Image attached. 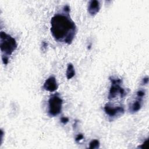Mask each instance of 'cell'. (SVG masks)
Returning <instances> with one entry per match:
<instances>
[{
	"label": "cell",
	"instance_id": "6da1fadb",
	"mask_svg": "<svg viewBox=\"0 0 149 149\" xmlns=\"http://www.w3.org/2000/svg\"><path fill=\"white\" fill-rule=\"evenodd\" d=\"M70 7L65 5L63 12L55 14L51 20V33L55 40L70 44L77 32V27L70 16Z\"/></svg>",
	"mask_w": 149,
	"mask_h": 149
},
{
	"label": "cell",
	"instance_id": "7a4b0ae2",
	"mask_svg": "<svg viewBox=\"0 0 149 149\" xmlns=\"http://www.w3.org/2000/svg\"><path fill=\"white\" fill-rule=\"evenodd\" d=\"M17 43L15 39L5 32L1 31L0 34V48L1 58L4 65H7L9 58L17 48Z\"/></svg>",
	"mask_w": 149,
	"mask_h": 149
},
{
	"label": "cell",
	"instance_id": "3957f363",
	"mask_svg": "<svg viewBox=\"0 0 149 149\" xmlns=\"http://www.w3.org/2000/svg\"><path fill=\"white\" fill-rule=\"evenodd\" d=\"M63 100L58 94L52 95L48 100V114L50 116H56L62 111Z\"/></svg>",
	"mask_w": 149,
	"mask_h": 149
},
{
	"label": "cell",
	"instance_id": "277c9868",
	"mask_svg": "<svg viewBox=\"0 0 149 149\" xmlns=\"http://www.w3.org/2000/svg\"><path fill=\"white\" fill-rule=\"evenodd\" d=\"M111 82V86L109 89L108 98L109 100H113L116 97L119 95L120 98H123L127 94L126 91L120 86L122 80L120 79H113L109 77Z\"/></svg>",
	"mask_w": 149,
	"mask_h": 149
},
{
	"label": "cell",
	"instance_id": "5b68a950",
	"mask_svg": "<svg viewBox=\"0 0 149 149\" xmlns=\"http://www.w3.org/2000/svg\"><path fill=\"white\" fill-rule=\"evenodd\" d=\"M105 113L111 118H115L122 115L125 112L124 108L121 106L113 107L109 104H107L104 107Z\"/></svg>",
	"mask_w": 149,
	"mask_h": 149
},
{
	"label": "cell",
	"instance_id": "8992f818",
	"mask_svg": "<svg viewBox=\"0 0 149 149\" xmlns=\"http://www.w3.org/2000/svg\"><path fill=\"white\" fill-rule=\"evenodd\" d=\"M43 88L49 92H54L58 88V85L55 77L53 76L49 77L44 82Z\"/></svg>",
	"mask_w": 149,
	"mask_h": 149
},
{
	"label": "cell",
	"instance_id": "52a82bcc",
	"mask_svg": "<svg viewBox=\"0 0 149 149\" xmlns=\"http://www.w3.org/2000/svg\"><path fill=\"white\" fill-rule=\"evenodd\" d=\"M101 8L100 3L98 1H90L88 5V12L91 16H95L98 13Z\"/></svg>",
	"mask_w": 149,
	"mask_h": 149
},
{
	"label": "cell",
	"instance_id": "ba28073f",
	"mask_svg": "<svg viewBox=\"0 0 149 149\" xmlns=\"http://www.w3.org/2000/svg\"><path fill=\"white\" fill-rule=\"evenodd\" d=\"M143 105V98L137 97V98L132 103L129 108V110L132 112H136L139 111Z\"/></svg>",
	"mask_w": 149,
	"mask_h": 149
},
{
	"label": "cell",
	"instance_id": "9c48e42d",
	"mask_svg": "<svg viewBox=\"0 0 149 149\" xmlns=\"http://www.w3.org/2000/svg\"><path fill=\"white\" fill-rule=\"evenodd\" d=\"M75 75V70L74 66L72 63H69L68 65L66 72V76L68 79H70L74 77Z\"/></svg>",
	"mask_w": 149,
	"mask_h": 149
},
{
	"label": "cell",
	"instance_id": "30bf717a",
	"mask_svg": "<svg viewBox=\"0 0 149 149\" xmlns=\"http://www.w3.org/2000/svg\"><path fill=\"white\" fill-rule=\"evenodd\" d=\"M99 147H100V141L97 139L91 140L89 143V148L94 149V148H98Z\"/></svg>",
	"mask_w": 149,
	"mask_h": 149
},
{
	"label": "cell",
	"instance_id": "8fae6325",
	"mask_svg": "<svg viewBox=\"0 0 149 149\" xmlns=\"http://www.w3.org/2000/svg\"><path fill=\"white\" fill-rule=\"evenodd\" d=\"M137 94V97H140V98H143L144 95H145V92L144 90H139V91H137V92L136 93Z\"/></svg>",
	"mask_w": 149,
	"mask_h": 149
},
{
	"label": "cell",
	"instance_id": "7c38bea8",
	"mask_svg": "<svg viewBox=\"0 0 149 149\" xmlns=\"http://www.w3.org/2000/svg\"><path fill=\"white\" fill-rule=\"evenodd\" d=\"M84 139V136L83 134H79L77 135V136L76 137V139H75V141L76 142H79L80 141V140H83Z\"/></svg>",
	"mask_w": 149,
	"mask_h": 149
},
{
	"label": "cell",
	"instance_id": "4fadbf2b",
	"mask_svg": "<svg viewBox=\"0 0 149 149\" xmlns=\"http://www.w3.org/2000/svg\"><path fill=\"white\" fill-rule=\"evenodd\" d=\"M61 122L63 124L65 125V124H66V123L69 122V118H68V117L63 116V117H62V118H61Z\"/></svg>",
	"mask_w": 149,
	"mask_h": 149
},
{
	"label": "cell",
	"instance_id": "5bb4252c",
	"mask_svg": "<svg viewBox=\"0 0 149 149\" xmlns=\"http://www.w3.org/2000/svg\"><path fill=\"white\" fill-rule=\"evenodd\" d=\"M148 77H144V78L143 79V82L144 84H147V83H148Z\"/></svg>",
	"mask_w": 149,
	"mask_h": 149
}]
</instances>
